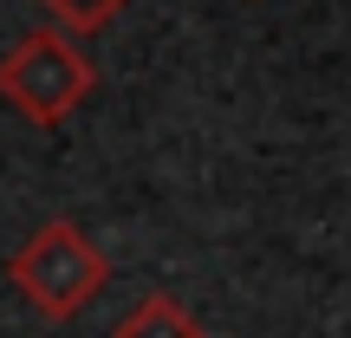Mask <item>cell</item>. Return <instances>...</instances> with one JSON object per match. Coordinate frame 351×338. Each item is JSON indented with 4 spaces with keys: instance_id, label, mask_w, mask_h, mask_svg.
Returning a JSON list of instances; mask_svg holds the SVG:
<instances>
[{
    "instance_id": "2",
    "label": "cell",
    "mask_w": 351,
    "mask_h": 338,
    "mask_svg": "<svg viewBox=\"0 0 351 338\" xmlns=\"http://www.w3.org/2000/svg\"><path fill=\"white\" fill-rule=\"evenodd\" d=\"M91 78H98L91 59L78 52L72 33H59V26H33V33H20L7 52H0V98H7L26 124H39V130L65 124V117L85 104Z\"/></svg>"
},
{
    "instance_id": "1",
    "label": "cell",
    "mask_w": 351,
    "mask_h": 338,
    "mask_svg": "<svg viewBox=\"0 0 351 338\" xmlns=\"http://www.w3.org/2000/svg\"><path fill=\"white\" fill-rule=\"evenodd\" d=\"M7 280L39 319H78L98 300V287L111 280V261L85 241L78 221L52 215V221H39L33 234L7 254Z\"/></svg>"
},
{
    "instance_id": "3",
    "label": "cell",
    "mask_w": 351,
    "mask_h": 338,
    "mask_svg": "<svg viewBox=\"0 0 351 338\" xmlns=\"http://www.w3.org/2000/svg\"><path fill=\"white\" fill-rule=\"evenodd\" d=\"M111 338H208V332L176 293H137L130 313L111 326Z\"/></svg>"
},
{
    "instance_id": "4",
    "label": "cell",
    "mask_w": 351,
    "mask_h": 338,
    "mask_svg": "<svg viewBox=\"0 0 351 338\" xmlns=\"http://www.w3.org/2000/svg\"><path fill=\"white\" fill-rule=\"evenodd\" d=\"M39 7H46V20L59 26V33L85 39V33H98V26H111L130 0H39Z\"/></svg>"
}]
</instances>
